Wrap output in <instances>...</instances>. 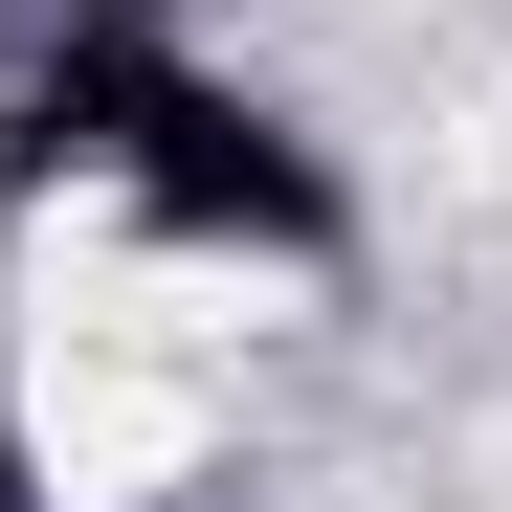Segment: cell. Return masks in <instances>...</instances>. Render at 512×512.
<instances>
[{
    "label": "cell",
    "instance_id": "2",
    "mask_svg": "<svg viewBox=\"0 0 512 512\" xmlns=\"http://www.w3.org/2000/svg\"><path fill=\"white\" fill-rule=\"evenodd\" d=\"M23 490H45V446H23V379H0V512H23Z\"/></svg>",
    "mask_w": 512,
    "mask_h": 512
},
{
    "label": "cell",
    "instance_id": "1",
    "mask_svg": "<svg viewBox=\"0 0 512 512\" xmlns=\"http://www.w3.org/2000/svg\"><path fill=\"white\" fill-rule=\"evenodd\" d=\"M23 179H112L156 245H223V268H334V156L290 112H245L223 67L134 45V23H90L23 90Z\"/></svg>",
    "mask_w": 512,
    "mask_h": 512
}]
</instances>
